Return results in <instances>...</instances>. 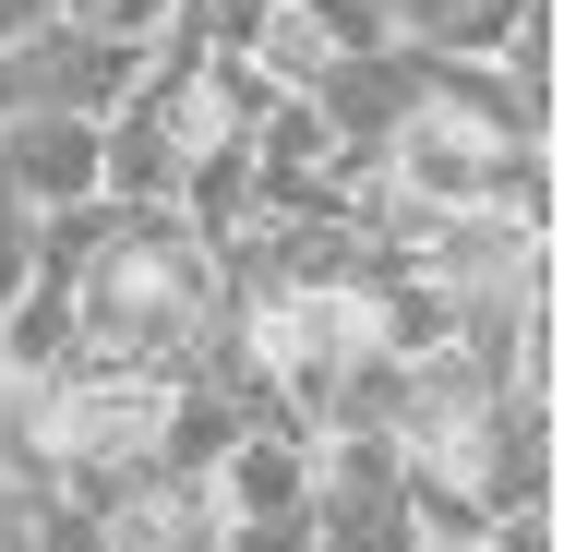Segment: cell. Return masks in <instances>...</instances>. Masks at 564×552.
<instances>
[{
	"label": "cell",
	"mask_w": 564,
	"mask_h": 552,
	"mask_svg": "<svg viewBox=\"0 0 564 552\" xmlns=\"http://www.w3.org/2000/svg\"><path fill=\"white\" fill-rule=\"evenodd\" d=\"M0 205H24V217H73V205H97V120L73 109H12L0 120Z\"/></svg>",
	"instance_id": "cell-1"
},
{
	"label": "cell",
	"mask_w": 564,
	"mask_h": 552,
	"mask_svg": "<svg viewBox=\"0 0 564 552\" xmlns=\"http://www.w3.org/2000/svg\"><path fill=\"white\" fill-rule=\"evenodd\" d=\"M181 12H193V0H61V24H85V36H120V48H156Z\"/></svg>",
	"instance_id": "cell-2"
},
{
	"label": "cell",
	"mask_w": 564,
	"mask_h": 552,
	"mask_svg": "<svg viewBox=\"0 0 564 552\" xmlns=\"http://www.w3.org/2000/svg\"><path fill=\"white\" fill-rule=\"evenodd\" d=\"M24 552H120V529L97 505H61V493H36L24 505Z\"/></svg>",
	"instance_id": "cell-3"
},
{
	"label": "cell",
	"mask_w": 564,
	"mask_h": 552,
	"mask_svg": "<svg viewBox=\"0 0 564 552\" xmlns=\"http://www.w3.org/2000/svg\"><path fill=\"white\" fill-rule=\"evenodd\" d=\"M217 552H313V517H217Z\"/></svg>",
	"instance_id": "cell-4"
},
{
	"label": "cell",
	"mask_w": 564,
	"mask_h": 552,
	"mask_svg": "<svg viewBox=\"0 0 564 552\" xmlns=\"http://www.w3.org/2000/svg\"><path fill=\"white\" fill-rule=\"evenodd\" d=\"M24 289H36V217H24V205H0V313H12Z\"/></svg>",
	"instance_id": "cell-5"
},
{
	"label": "cell",
	"mask_w": 564,
	"mask_h": 552,
	"mask_svg": "<svg viewBox=\"0 0 564 552\" xmlns=\"http://www.w3.org/2000/svg\"><path fill=\"white\" fill-rule=\"evenodd\" d=\"M36 24H61V0H0V48H24Z\"/></svg>",
	"instance_id": "cell-6"
},
{
	"label": "cell",
	"mask_w": 564,
	"mask_h": 552,
	"mask_svg": "<svg viewBox=\"0 0 564 552\" xmlns=\"http://www.w3.org/2000/svg\"><path fill=\"white\" fill-rule=\"evenodd\" d=\"M24 505H36V493H24V480H0V552H24Z\"/></svg>",
	"instance_id": "cell-7"
},
{
	"label": "cell",
	"mask_w": 564,
	"mask_h": 552,
	"mask_svg": "<svg viewBox=\"0 0 564 552\" xmlns=\"http://www.w3.org/2000/svg\"><path fill=\"white\" fill-rule=\"evenodd\" d=\"M0 397H12V385H0Z\"/></svg>",
	"instance_id": "cell-8"
}]
</instances>
